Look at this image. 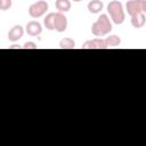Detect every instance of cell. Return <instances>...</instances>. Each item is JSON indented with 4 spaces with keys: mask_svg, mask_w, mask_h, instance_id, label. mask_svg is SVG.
<instances>
[{
    "mask_svg": "<svg viewBox=\"0 0 146 146\" xmlns=\"http://www.w3.org/2000/svg\"><path fill=\"white\" fill-rule=\"evenodd\" d=\"M130 22H131V25L135 27V29H140L145 25L146 23V16L144 13H138V14H135L132 16H130Z\"/></svg>",
    "mask_w": 146,
    "mask_h": 146,
    "instance_id": "9c48e42d",
    "label": "cell"
},
{
    "mask_svg": "<svg viewBox=\"0 0 146 146\" xmlns=\"http://www.w3.org/2000/svg\"><path fill=\"white\" fill-rule=\"evenodd\" d=\"M111 31H112V23L106 14H102L97 18V21L94 22L91 25V33L97 38L105 36Z\"/></svg>",
    "mask_w": 146,
    "mask_h": 146,
    "instance_id": "6da1fadb",
    "label": "cell"
},
{
    "mask_svg": "<svg viewBox=\"0 0 146 146\" xmlns=\"http://www.w3.org/2000/svg\"><path fill=\"white\" fill-rule=\"evenodd\" d=\"M19 48H23V46H17V44H13L9 47V49H19Z\"/></svg>",
    "mask_w": 146,
    "mask_h": 146,
    "instance_id": "e0dca14e",
    "label": "cell"
},
{
    "mask_svg": "<svg viewBox=\"0 0 146 146\" xmlns=\"http://www.w3.org/2000/svg\"><path fill=\"white\" fill-rule=\"evenodd\" d=\"M67 29V18L64 15V13H55V18H54V30L62 33L66 31Z\"/></svg>",
    "mask_w": 146,
    "mask_h": 146,
    "instance_id": "5b68a950",
    "label": "cell"
},
{
    "mask_svg": "<svg viewBox=\"0 0 146 146\" xmlns=\"http://www.w3.org/2000/svg\"><path fill=\"white\" fill-rule=\"evenodd\" d=\"M25 31L31 36H38L42 32V26H41V24L38 21H31V22H29L26 24Z\"/></svg>",
    "mask_w": 146,
    "mask_h": 146,
    "instance_id": "52a82bcc",
    "label": "cell"
},
{
    "mask_svg": "<svg viewBox=\"0 0 146 146\" xmlns=\"http://www.w3.org/2000/svg\"><path fill=\"white\" fill-rule=\"evenodd\" d=\"M125 10L130 16L138 13H144L146 15V0H128Z\"/></svg>",
    "mask_w": 146,
    "mask_h": 146,
    "instance_id": "277c9868",
    "label": "cell"
},
{
    "mask_svg": "<svg viewBox=\"0 0 146 146\" xmlns=\"http://www.w3.org/2000/svg\"><path fill=\"white\" fill-rule=\"evenodd\" d=\"M23 34H24V29H23V26H21V25H15V26H13V27L9 30V32H8V40L11 41V42H16V41H18L19 39H22Z\"/></svg>",
    "mask_w": 146,
    "mask_h": 146,
    "instance_id": "ba28073f",
    "label": "cell"
},
{
    "mask_svg": "<svg viewBox=\"0 0 146 146\" xmlns=\"http://www.w3.org/2000/svg\"><path fill=\"white\" fill-rule=\"evenodd\" d=\"M72 1H74V2H80V1H82V0H72Z\"/></svg>",
    "mask_w": 146,
    "mask_h": 146,
    "instance_id": "ac0fdd59",
    "label": "cell"
},
{
    "mask_svg": "<svg viewBox=\"0 0 146 146\" xmlns=\"http://www.w3.org/2000/svg\"><path fill=\"white\" fill-rule=\"evenodd\" d=\"M105 42H106L107 48H114V47L120 46V43H121V39H120V36L113 34V35L106 36V38H105Z\"/></svg>",
    "mask_w": 146,
    "mask_h": 146,
    "instance_id": "7c38bea8",
    "label": "cell"
},
{
    "mask_svg": "<svg viewBox=\"0 0 146 146\" xmlns=\"http://www.w3.org/2000/svg\"><path fill=\"white\" fill-rule=\"evenodd\" d=\"M82 49H107L105 39L102 38H95L92 40H88L86 41L82 47Z\"/></svg>",
    "mask_w": 146,
    "mask_h": 146,
    "instance_id": "8992f818",
    "label": "cell"
},
{
    "mask_svg": "<svg viewBox=\"0 0 146 146\" xmlns=\"http://www.w3.org/2000/svg\"><path fill=\"white\" fill-rule=\"evenodd\" d=\"M88 10L91 13V14H98L102 11V9L104 8V3L103 1L100 0H91L88 2V6H87Z\"/></svg>",
    "mask_w": 146,
    "mask_h": 146,
    "instance_id": "30bf717a",
    "label": "cell"
},
{
    "mask_svg": "<svg viewBox=\"0 0 146 146\" xmlns=\"http://www.w3.org/2000/svg\"><path fill=\"white\" fill-rule=\"evenodd\" d=\"M107 13L110 14V17L112 22L116 25H120L125 19V13L123 9V5L117 0H112L107 5Z\"/></svg>",
    "mask_w": 146,
    "mask_h": 146,
    "instance_id": "7a4b0ae2",
    "label": "cell"
},
{
    "mask_svg": "<svg viewBox=\"0 0 146 146\" xmlns=\"http://www.w3.org/2000/svg\"><path fill=\"white\" fill-rule=\"evenodd\" d=\"M59 48L60 49H74L75 41L71 38H64L59 41Z\"/></svg>",
    "mask_w": 146,
    "mask_h": 146,
    "instance_id": "4fadbf2b",
    "label": "cell"
},
{
    "mask_svg": "<svg viewBox=\"0 0 146 146\" xmlns=\"http://www.w3.org/2000/svg\"><path fill=\"white\" fill-rule=\"evenodd\" d=\"M48 8L49 6L46 0H39L29 7V15L32 18H39L47 13Z\"/></svg>",
    "mask_w": 146,
    "mask_h": 146,
    "instance_id": "3957f363",
    "label": "cell"
},
{
    "mask_svg": "<svg viewBox=\"0 0 146 146\" xmlns=\"http://www.w3.org/2000/svg\"><path fill=\"white\" fill-rule=\"evenodd\" d=\"M13 5V1L11 0H0V9L2 11H6L8 10Z\"/></svg>",
    "mask_w": 146,
    "mask_h": 146,
    "instance_id": "9a60e30c",
    "label": "cell"
},
{
    "mask_svg": "<svg viewBox=\"0 0 146 146\" xmlns=\"http://www.w3.org/2000/svg\"><path fill=\"white\" fill-rule=\"evenodd\" d=\"M55 6L59 13H66L71 9V1L70 0H56Z\"/></svg>",
    "mask_w": 146,
    "mask_h": 146,
    "instance_id": "8fae6325",
    "label": "cell"
},
{
    "mask_svg": "<svg viewBox=\"0 0 146 146\" xmlns=\"http://www.w3.org/2000/svg\"><path fill=\"white\" fill-rule=\"evenodd\" d=\"M23 48H24V49H36L38 46H36V43L33 42V41H27V42H25V43L23 44Z\"/></svg>",
    "mask_w": 146,
    "mask_h": 146,
    "instance_id": "2e32d148",
    "label": "cell"
},
{
    "mask_svg": "<svg viewBox=\"0 0 146 146\" xmlns=\"http://www.w3.org/2000/svg\"><path fill=\"white\" fill-rule=\"evenodd\" d=\"M54 18H55V13H50L44 17L43 24H44L46 29H48L50 31H54Z\"/></svg>",
    "mask_w": 146,
    "mask_h": 146,
    "instance_id": "5bb4252c",
    "label": "cell"
}]
</instances>
